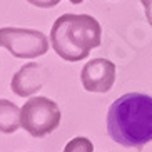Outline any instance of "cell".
Segmentation results:
<instances>
[{"mask_svg":"<svg viewBox=\"0 0 152 152\" xmlns=\"http://www.w3.org/2000/svg\"><path fill=\"white\" fill-rule=\"evenodd\" d=\"M117 79L115 64L107 58H92L80 70V82L87 92L105 94L112 90Z\"/></svg>","mask_w":152,"mask_h":152,"instance_id":"5","label":"cell"},{"mask_svg":"<svg viewBox=\"0 0 152 152\" xmlns=\"http://www.w3.org/2000/svg\"><path fill=\"white\" fill-rule=\"evenodd\" d=\"M62 121L57 102L49 97H30L20 109V125L32 137H45L52 134Z\"/></svg>","mask_w":152,"mask_h":152,"instance_id":"3","label":"cell"},{"mask_svg":"<svg viewBox=\"0 0 152 152\" xmlns=\"http://www.w3.org/2000/svg\"><path fill=\"white\" fill-rule=\"evenodd\" d=\"M140 5L144 7V14L149 25H152V0H140Z\"/></svg>","mask_w":152,"mask_h":152,"instance_id":"10","label":"cell"},{"mask_svg":"<svg viewBox=\"0 0 152 152\" xmlns=\"http://www.w3.org/2000/svg\"><path fill=\"white\" fill-rule=\"evenodd\" d=\"M64 152H94V144L87 137H74L65 144Z\"/></svg>","mask_w":152,"mask_h":152,"instance_id":"8","label":"cell"},{"mask_svg":"<svg viewBox=\"0 0 152 152\" xmlns=\"http://www.w3.org/2000/svg\"><path fill=\"white\" fill-rule=\"evenodd\" d=\"M20 127V109L7 99H0V132L14 134Z\"/></svg>","mask_w":152,"mask_h":152,"instance_id":"7","label":"cell"},{"mask_svg":"<svg viewBox=\"0 0 152 152\" xmlns=\"http://www.w3.org/2000/svg\"><path fill=\"white\" fill-rule=\"evenodd\" d=\"M30 5L39 7V9H52L60 4V0H27Z\"/></svg>","mask_w":152,"mask_h":152,"instance_id":"9","label":"cell"},{"mask_svg":"<svg viewBox=\"0 0 152 152\" xmlns=\"http://www.w3.org/2000/svg\"><path fill=\"white\" fill-rule=\"evenodd\" d=\"M47 69L39 62H28L18 69L10 80V89L18 97H32L42 89L47 79Z\"/></svg>","mask_w":152,"mask_h":152,"instance_id":"6","label":"cell"},{"mask_svg":"<svg viewBox=\"0 0 152 152\" xmlns=\"http://www.w3.org/2000/svg\"><path fill=\"white\" fill-rule=\"evenodd\" d=\"M102 27L89 14H64L50 28V47L60 58L79 62L100 47Z\"/></svg>","mask_w":152,"mask_h":152,"instance_id":"2","label":"cell"},{"mask_svg":"<svg viewBox=\"0 0 152 152\" xmlns=\"http://www.w3.org/2000/svg\"><path fill=\"white\" fill-rule=\"evenodd\" d=\"M0 47H4L17 58L42 57L49 52L50 42L45 34L34 28L20 27H2L0 28Z\"/></svg>","mask_w":152,"mask_h":152,"instance_id":"4","label":"cell"},{"mask_svg":"<svg viewBox=\"0 0 152 152\" xmlns=\"http://www.w3.org/2000/svg\"><path fill=\"white\" fill-rule=\"evenodd\" d=\"M107 134L124 147L140 149L152 140V97L129 92L114 100L107 110Z\"/></svg>","mask_w":152,"mask_h":152,"instance_id":"1","label":"cell"},{"mask_svg":"<svg viewBox=\"0 0 152 152\" xmlns=\"http://www.w3.org/2000/svg\"><path fill=\"white\" fill-rule=\"evenodd\" d=\"M69 2H70V4H74V5H79V4H82L84 0H69Z\"/></svg>","mask_w":152,"mask_h":152,"instance_id":"11","label":"cell"}]
</instances>
